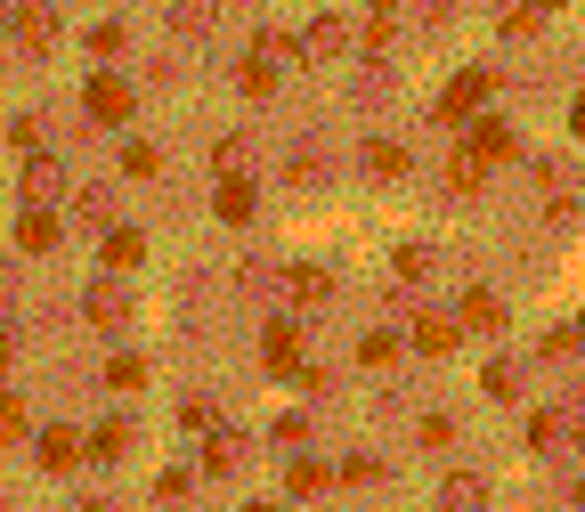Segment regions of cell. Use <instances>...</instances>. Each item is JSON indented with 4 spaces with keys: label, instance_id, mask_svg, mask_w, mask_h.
<instances>
[{
    "label": "cell",
    "instance_id": "obj_9",
    "mask_svg": "<svg viewBox=\"0 0 585 512\" xmlns=\"http://www.w3.org/2000/svg\"><path fill=\"white\" fill-rule=\"evenodd\" d=\"M57 188H66V171H57L49 155H25V203H49Z\"/></svg>",
    "mask_w": 585,
    "mask_h": 512
},
{
    "label": "cell",
    "instance_id": "obj_14",
    "mask_svg": "<svg viewBox=\"0 0 585 512\" xmlns=\"http://www.w3.org/2000/svg\"><path fill=\"white\" fill-rule=\"evenodd\" d=\"M285 293L301 301V310H318V301L333 293V277H325V269H292V277H285Z\"/></svg>",
    "mask_w": 585,
    "mask_h": 512
},
{
    "label": "cell",
    "instance_id": "obj_25",
    "mask_svg": "<svg viewBox=\"0 0 585 512\" xmlns=\"http://www.w3.org/2000/svg\"><path fill=\"white\" fill-rule=\"evenodd\" d=\"M358 358H366V366H390V358H399V334H366Z\"/></svg>",
    "mask_w": 585,
    "mask_h": 512
},
{
    "label": "cell",
    "instance_id": "obj_24",
    "mask_svg": "<svg viewBox=\"0 0 585 512\" xmlns=\"http://www.w3.org/2000/svg\"><path fill=\"white\" fill-rule=\"evenodd\" d=\"M122 171H131V179H155L163 155H155V147H122Z\"/></svg>",
    "mask_w": 585,
    "mask_h": 512
},
{
    "label": "cell",
    "instance_id": "obj_21",
    "mask_svg": "<svg viewBox=\"0 0 585 512\" xmlns=\"http://www.w3.org/2000/svg\"><path fill=\"white\" fill-rule=\"evenodd\" d=\"M90 325H122V285H98L90 293Z\"/></svg>",
    "mask_w": 585,
    "mask_h": 512
},
{
    "label": "cell",
    "instance_id": "obj_17",
    "mask_svg": "<svg viewBox=\"0 0 585 512\" xmlns=\"http://www.w3.org/2000/svg\"><path fill=\"white\" fill-rule=\"evenodd\" d=\"M139 260H146V236L139 229H114L107 236V269H139Z\"/></svg>",
    "mask_w": 585,
    "mask_h": 512
},
{
    "label": "cell",
    "instance_id": "obj_6",
    "mask_svg": "<svg viewBox=\"0 0 585 512\" xmlns=\"http://www.w3.org/2000/svg\"><path fill=\"white\" fill-rule=\"evenodd\" d=\"M342 49H350V25H342V16H318V25L301 33V57H342Z\"/></svg>",
    "mask_w": 585,
    "mask_h": 512
},
{
    "label": "cell",
    "instance_id": "obj_2",
    "mask_svg": "<svg viewBox=\"0 0 585 512\" xmlns=\"http://www.w3.org/2000/svg\"><path fill=\"white\" fill-rule=\"evenodd\" d=\"M81 98H90V114H98V122H131V107H139V98H131V81H114V74H98Z\"/></svg>",
    "mask_w": 585,
    "mask_h": 512
},
{
    "label": "cell",
    "instance_id": "obj_16",
    "mask_svg": "<svg viewBox=\"0 0 585 512\" xmlns=\"http://www.w3.org/2000/svg\"><path fill=\"white\" fill-rule=\"evenodd\" d=\"M529 447H537V456L570 447V415H529Z\"/></svg>",
    "mask_w": 585,
    "mask_h": 512
},
{
    "label": "cell",
    "instance_id": "obj_4",
    "mask_svg": "<svg viewBox=\"0 0 585 512\" xmlns=\"http://www.w3.org/2000/svg\"><path fill=\"white\" fill-rule=\"evenodd\" d=\"M57 244V220L41 212V203H25V212H16V253H49Z\"/></svg>",
    "mask_w": 585,
    "mask_h": 512
},
{
    "label": "cell",
    "instance_id": "obj_1",
    "mask_svg": "<svg viewBox=\"0 0 585 512\" xmlns=\"http://www.w3.org/2000/svg\"><path fill=\"white\" fill-rule=\"evenodd\" d=\"M488 98H496V74H488V66H464L448 90H439V107H431V114H439V122H472Z\"/></svg>",
    "mask_w": 585,
    "mask_h": 512
},
{
    "label": "cell",
    "instance_id": "obj_15",
    "mask_svg": "<svg viewBox=\"0 0 585 512\" xmlns=\"http://www.w3.org/2000/svg\"><path fill=\"white\" fill-rule=\"evenodd\" d=\"M41 464H49V472H74V464H81V439H74V432H41Z\"/></svg>",
    "mask_w": 585,
    "mask_h": 512
},
{
    "label": "cell",
    "instance_id": "obj_20",
    "mask_svg": "<svg viewBox=\"0 0 585 512\" xmlns=\"http://www.w3.org/2000/svg\"><path fill=\"white\" fill-rule=\"evenodd\" d=\"M122 447H131V432H122V423H98V432H90V456H98V464H114Z\"/></svg>",
    "mask_w": 585,
    "mask_h": 512
},
{
    "label": "cell",
    "instance_id": "obj_3",
    "mask_svg": "<svg viewBox=\"0 0 585 512\" xmlns=\"http://www.w3.org/2000/svg\"><path fill=\"white\" fill-rule=\"evenodd\" d=\"M261 358L277 366V375H292V366H301V325H292V318H277V325L261 334Z\"/></svg>",
    "mask_w": 585,
    "mask_h": 512
},
{
    "label": "cell",
    "instance_id": "obj_7",
    "mask_svg": "<svg viewBox=\"0 0 585 512\" xmlns=\"http://www.w3.org/2000/svg\"><path fill=\"white\" fill-rule=\"evenodd\" d=\"M9 41H16V49H49V9H33V0H25V9L9 16Z\"/></svg>",
    "mask_w": 585,
    "mask_h": 512
},
{
    "label": "cell",
    "instance_id": "obj_5",
    "mask_svg": "<svg viewBox=\"0 0 585 512\" xmlns=\"http://www.w3.org/2000/svg\"><path fill=\"white\" fill-rule=\"evenodd\" d=\"M212 203H220V220H228V229H244V220H253V188H244L236 171H220V188H212Z\"/></svg>",
    "mask_w": 585,
    "mask_h": 512
},
{
    "label": "cell",
    "instance_id": "obj_27",
    "mask_svg": "<svg viewBox=\"0 0 585 512\" xmlns=\"http://www.w3.org/2000/svg\"><path fill=\"white\" fill-rule=\"evenodd\" d=\"M570 131H577V138H585V98H577V107H570Z\"/></svg>",
    "mask_w": 585,
    "mask_h": 512
},
{
    "label": "cell",
    "instance_id": "obj_8",
    "mask_svg": "<svg viewBox=\"0 0 585 512\" xmlns=\"http://www.w3.org/2000/svg\"><path fill=\"white\" fill-rule=\"evenodd\" d=\"M244 98H268V90H277V49H261V41H253V57H244Z\"/></svg>",
    "mask_w": 585,
    "mask_h": 512
},
{
    "label": "cell",
    "instance_id": "obj_28",
    "mask_svg": "<svg viewBox=\"0 0 585 512\" xmlns=\"http://www.w3.org/2000/svg\"><path fill=\"white\" fill-rule=\"evenodd\" d=\"M374 16H399V0H374Z\"/></svg>",
    "mask_w": 585,
    "mask_h": 512
},
{
    "label": "cell",
    "instance_id": "obj_18",
    "mask_svg": "<svg viewBox=\"0 0 585 512\" xmlns=\"http://www.w3.org/2000/svg\"><path fill=\"white\" fill-rule=\"evenodd\" d=\"M415 350H423V358H448V350H455V325H448V318H423V325H415Z\"/></svg>",
    "mask_w": 585,
    "mask_h": 512
},
{
    "label": "cell",
    "instance_id": "obj_12",
    "mask_svg": "<svg viewBox=\"0 0 585 512\" xmlns=\"http://www.w3.org/2000/svg\"><path fill=\"white\" fill-rule=\"evenodd\" d=\"M464 147H472V155H488V163H505V155H512V131H505V122H472Z\"/></svg>",
    "mask_w": 585,
    "mask_h": 512
},
{
    "label": "cell",
    "instance_id": "obj_13",
    "mask_svg": "<svg viewBox=\"0 0 585 512\" xmlns=\"http://www.w3.org/2000/svg\"><path fill=\"white\" fill-rule=\"evenodd\" d=\"M479 179H488V155H472V147H455V163H448V188L455 196H472Z\"/></svg>",
    "mask_w": 585,
    "mask_h": 512
},
{
    "label": "cell",
    "instance_id": "obj_26",
    "mask_svg": "<svg viewBox=\"0 0 585 512\" xmlns=\"http://www.w3.org/2000/svg\"><path fill=\"white\" fill-rule=\"evenodd\" d=\"M479 382H488V399H512V391H520V375H512L505 358H496V366H488V375H479Z\"/></svg>",
    "mask_w": 585,
    "mask_h": 512
},
{
    "label": "cell",
    "instance_id": "obj_10",
    "mask_svg": "<svg viewBox=\"0 0 585 512\" xmlns=\"http://www.w3.org/2000/svg\"><path fill=\"white\" fill-rule=\"evenodd\" d=\"M366 171L374 179H407V147L399 138H366Z\"/></svg>",
    "mask_w": 585,
    "mask_h": 512
},
{
    "label": "cell",
    "instance_id": "obj_23",
    "mask_svg": "<svg viewBox=\"0 0 585 512\" xmlns=\"http://www.w3.org/2000/svg\"><path fill=\"white\" fill-rule=\"evenodd\" d=\"M9 147H16V155H41V122H33V114L9 122Z\"/></svg>",
    "mask_w": 585,
    "mask_h": 512
},
{
    "label": "cell",
    "instance_id": "obj_29",
    "mask_svg": "<svg viewBox=\"0 0 585 512\" xmlns=\"http://www.w3.org/2000/svg\"><path fill=\"white\" fill-rule=\"evenodd\" d=\"M537 9H561V0H537Z\"/></svg>",
    "mask_w": 585,
    "mask_h": 512
},
{
    "label": "cell",
    "instance_id": "obj_19",
    "mask_svg": "<svg viewBox=\"0 0 585 512\" xmlns=\"http://www.w3.org/2000/svg\"><path fill=\"white\" fill-rule=\"evenodd\" d=\"M285 488H292V497H318V488H333V472H325V464H292V472H285Z\"/></svg>",
    "mask_w": 585,
    "mask_h": 512
},
{
    "label": "cell",
    "instance_id": "obj_30",
    "mask_svg": "<svg viewBox=\"0 0 585 512\" xmlns=\"http://www.w3.org/2000/svg\"><path fill=\"white\" fill-rule=\"evenodd\" d=\"M577 325H585V318H577Z\"/></svg>",
    "mask_w": 585,
    "mask_h": 512
},
{
    "label": "cell",
    "instance_id": "obj_11",
    "mask_svg": "<svg viewBox=\"0 0 585 512\" xmlns=\"http://www.w3.org/2000/svg\"><path fill=\"white\" fill-rule=\"evenodd\" d=\"M464 325H472V334H496V325H505V301L472 285V293H464Z\"/></svg>",
    "mask_w": 585,
    "mask_h": 512
},
{
    "label": "cell",
    "instance_id": "obj_22",
    "mask_svg": "<svg viewBox=\"0 0 585 512\" xmlns=\"http://www.w3.org/2000/svg\"><path fill=\"white\" fill-rule=\"evenodd\" d=\"M107 382H114V391H139V382H146V358H131V350H122V358L107 366Z\"/></svg>",
    "mask_w": 585,
    "mask_h": 512
}]
</instances>
